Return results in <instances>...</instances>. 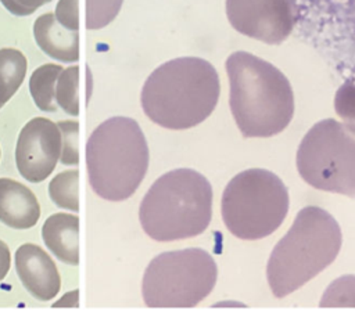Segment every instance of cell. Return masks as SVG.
Segmentation results:
<instances>
[{
	"mask_svg": "<svg viewBox=\"0 0 355 317\" xmlns=\"http://www.w3.org/2000/svg\"><path fill=\"white\" fill-rule=\"evenodd\" d=\"M1 4L14 15L25 17L35 12L39 7L51 0H0Z\"/></svg>",
	"mask_w": 355,
	"mask_h": 317,
	"instance_id": "24",
	"label": "cell"
},
{
	"mask_svg": "<svg viewBox=\"0 0 355 317\" xmlns=\"http://www.w3.org/2000/svg\"><path fill=\"white\" fill-rule=\"evenodd\" d=\"M78 0H58L55 6L54 17L57 22L68 29L78 30L79 29V12H78Z\"/></svg>",
	"mask_w": 355,
	"mask_h": 317,
	"instance_id": "23",
	"label": "cell"
},
{
	"mask_svg": "<svg viewBox=\"0 0 355 317\" xmlns=\"http://www.w3.org/2000/svg\"><path fill=\"white\" fill-rule=\"evenodd\" d=\"M62 137L55 122L36 116L21 129L15 145V163L19 174L31 181L46 180L57 166Z\"/></svg>",
	"mask_w": 355,
	"mask_h": 317,
	"instance_id": "10",
	"label": "cell"
},
{
	"mask_svg": "<svg viewBox=\"0 0 355 317\" xmlns=\"http://www.w3.org/2000/svg\"><path fill=\"white\" fill-rule=\"evenodd\" d=\"M79 306V291L73 289L64 293L57 302L53 303V307H78Z\"/></svg>",
	"mask_w": 355,
	"mask_h": 317,
	"instance_id": "26",
	"label": "cell"
},
{
	"mask_svg": "<svg viewBox=\"0 0 355 317\" xmlns=\"http://www.w3.org/2000/svg\"><path fill=\"white\" fill-rule=\"evenodd\" d=\"M46 246L64 263L79 264V217L71 213H54L42 227Z\"/></svg>",
	"mask_w": 355,
	"mask_h": 317,
	"instance_id": "14",
	"label": "cell"
},
{
	"mask_svg": "<svg viewBox=\"0 0 355 317\" xmlns=\"http://www.w3.org/2000/svg\"><path fill=\"white\" fill-rule=\"evenodd\" d=\"M123 0H86L85 26L90 30L101 29L118 15Z\"/></svg>",
	"mask_w": 355,
	"mask_h": 317,
	"instance_id": "19",
	"label": "cell"
},
{
	"mask_svg": "<svg viewBox=\"0 0 355 317\" xmlns=\"http://www.w3.org/2000/svg\"><path fill=\"white\" fill-rule=\"evenodd\" d=\"M334 108L337 115L343 119L344 125H347L355 133V83L354 82H345L336 91Z\"/></svg>",
	"mask_w": 355,
	"mask_h": 317,
	"instance_id": "22",
	"label": "cell"
},
{
	"mask_svg": "<svg viewBox=\"0 0 355 317\" xmlns=\"http://www.w3.org/2000/svg\"><path fill=\"white\" fill-rule=\"evenodd\" d=\"M226 15L239 33L279 44L295 25V4L293 0H226Z\"/></svg>",
	"mask_w": 355,
	"mask_h": 317,
	"instance_id": "9",
	"label": "cell"
},
{
	"mask_svg": "<svg viewBox=\"0 0 355 317\" xmlns=\"http://www.w3.org/2000/svg\"><path fill=\"white\" fill-rule=\"evenodd\" d=\"M297 169L313 188L355 198V133L336 119L318 122L298 147Z\"/></svg>",
	"mask_w": 355,
	"mask_h": 317,
	"instance_id": "8",
	"label": "cell"
},
{
	"mask_svg": "<svg viewBox=\"0 0 355 317\" xmlns=\"http://www.w3.org/2000/svg\"><path fill=\"white\" fill-rule=\"evenodd\" d=\"M288 212V192L283 181L265 169L236 174L222 195V219L240 239H261L276 231Z\"/></svg>",
	"mask_w": 355,
	"mask_h": 317,
	"instance_id": "6",
	"label": "cell"
},
{
	"mask_svg": "<svg viewBox=\"0 0 355 317\" xmlns=\"http://www.w3.org/2000/svg\"><path fill=\"white\" fill-rule=\"evenodd\" d=\"M79 172L76 169L64 170L51 179L49 184V195L51 201L61 209L79 210Z\"/></svg>",
	"mask_w": 355,
	"mask_h": 317,
	"instance_id": "17",
	"label": "cell"
},
{
	"mask_svg": "<svg viewBox=\"0 0 355 317\" xmlns=\"http://www.w3.org/2000/svg\"><path fill=\"white\" fill-rule=\"evenodd\" d=\"M15 270L26 291L47 302L58 293L61 278L53 259L36 244H22L15 252Z\"/></svg>",
	"mask_w": 355,
	"mask_h": 317,
	"instance_id": "11",
	"label": "cell"
},
{
	"mask_svg": "<svg viewBox=\"0 0 355 317\" xmlns=\"http://www.w3.org/2000/svg\"><path fill=\"white\" fill-rule=\"evenodd\" d=\"M0 108H1V105H0Z\"/></svg>",
	"mask_w": 355,
	"mask_h": 317,
	"instance_id": "28",
	"label": "cell"
},
{
	"mask_svg": "<svg viewBox=\"0 0 355 317\" xmlns=\"http://www.w3.org/2000/svg\"><path fill=\"white\" fill-rule=\"evenodd\" d=\"M216 277V263L204 249L165 252L144 271L143 299L148 307H193L209 295Z\"/></svg>",
	"mask_w": 355,
	"mask_h": 317,
	"instance_id": "7",
	"label": "cell"
},
{
	"mask_svg": "<svg viewBox=\"0 0 355 317\" xmlns=\"http://www.w3.org/2000/svg\"><path fill=\"white\" fill-rule=\"evenodd\" d=\"M57 126L62 137L60 161L62 165L76 166L79 163V123L75 120H60Z\"/></svg>",
	"mask_w": 355,
	"mask_h": 317,
	"instance_id": "21",
	"label": "cell"
},
{
	"mask_svg": "<svg viewBox=\"0 0 355 317\" xmlns=\"http://www.w3.org/2000/svg\"><path fill=\"white\" fill-rule=\"evenodd\" d=\"M40 217V205L31 188L22 183L0 179V221L17 230L33 227Z\"/></svg>",
	"mask_w": 355,
	"mask_h": 317,
	"instance_id": "12",
	"label": "cell"
},
{
	"mask_svg": "<svg viewBox=\"0 0 355 317\" xmlns=\"http://www.w3.org/2000/svg\"><path fill=\"white\" fill-rule=\"evenodd\" d=\"M28 62L17 48H0V105L3 107L17 93L26 75Z\"/></svg>",
	"mask_w": 355,
	"mask_h": 317,
	"instance_id": "15",
	"label": "cell"
},
{
	"mask_svg": "<svg viewBox=\"0 0 355 317\" xmlns=\"http://www.w3.org/2000/svg\"><path fill=\"white\" fill-rule=\"evenodd\" d=\"M148 147L139 123L112 116L98 125L86 143V166L93 191L118 202L135 194L148 167Z\"/></svg>",
	"mask_w": 355,
	"mask_h": 317,
	"instance_id": "5",
	"label": "cell"
},
{
	"mask_svg": "<svg viewBox=\"0 0 355 317\" xmlns=\"http://www.w3.org/2000/svg\"><path fill=\"white\" fill-rule=\"evenodd\" d=\"M230 109L244 137H270L283 132L294 115L288 79L270 62L247 51L226 60Z\"/></svg>",
	"mask_w": 355,
	"mask_h": 317,
	"instance_id": "2",
	"label": "cell"
},
{
	"mask_svg": "<svg viewBox=\"0 0 355 317\" xmlns=\"http://www.w3.org/2000/svg\"><path fill=\"white\" fill-rule=\"evenodd\" d=\"M11 266V253L4 241L0 239V281L4 280Z\"/></svg>",
	"mask_w": 355,
	"mask_h": 317,
	"instance_id": "25",
	"label": "cell"
},
{
	"mask_svg": "<svg viewBox=\"0 0 355 317\" xmlns=\"http://www.w3.org/2000/svg\"><path fill=\"white\" fill-rule=\"evenodd\" d=\"M0 156H1V150H0Z\"/></svg>",
	"mask_w": 355,
	"mask_h": 317,
	"instance_id": "27",
	"label": "cell"
},
{
	"mask_svg": "<svg viewBox=\"0 0 355 317\" xmlns=\"http://www.w3.org/2000/svg\"><path fill=\"white\" fill-rule=\"evenodd\" d=\"M322 307H355V275L334 280L320 299Z\"/></svg>",
	"mask_w": 355,
	"mask_h": 317,
	"instance_id": "20",
	"label": "cell"
},
{
	"mask_svg": "<svg viewBox=\"0 0 355 317\" xmlns=\"http://www.w3.org/2000/svg\"><path fill=\"white\" fill-rule=\"evenodd\" d=\"M212 217V187L193 169H175L154 181L144 195L139 219L144 233L161 242L196 237Z\"/></svg>",
	"mask_w": 355,
	"mask_h": 317,
	"instance_id": "4",
	"label": "cell"
},
{
	"mask_svg": "<svg viewBox=\"0 0 355 317\" xmlns=\"http://www.w3.org/2000/svg\"><path fill=\"white\" fill-rule=\"evenodd\" d=\"M33 37L39 48L49 57L75 62L79 60V33L62 28L53 12L42 14L33 24Z\"/></svg>",
	"mask_w": 355,
	"mask_h": 317,
	"instance_id": "13",
	"label": "cell"
},
{
	"mask_svg": "<svg viewBox=\"0 0 355 317\" xmlns=\"http://www.w3.org/2000/svg\"><path fill=\"white\" fill-rule=\"evenodd\" d=\"M62 69L64 68L57 64H43L32 72L29 78V91L40 111H57L55 83Z\"/></svg>",
	"mask_w": 355,
	"mask_h": 317,
	"instance_id": "16",
	"label": "cell"
},
{
	"mask_svg": "<svg viewBox=\"0 0 355 317\" xmlns=\"http://www.w3.org/2000/svg\"><path fill=\"white\" fill-rule=\"evenodd\" d=\"M79 68L68 66L62 69L55 83V101L57 105L62 108L67 114L72 116L79 115Z\"/></svg>",
	"mask_w": 355,
	"mask_h": 317,
	"instance_id": "18",
	"label": "cell"
},
{
	"mask_svg": "<svg viewBox=\"0 0 355 317\" xmlns=\"http://www.w3.org/2000/svg\"><path fill=\"white\" fill-rule=\"evenodd\" d=\"M341 230L336 219L319 206L302 208L268 260L266 277L276 298L294 292L337 257Z\"/></svg>",
	"mask_w": 355,
	"mask_h": 317,
	"instance_id": "3",
	"label": "cell"
},
{
	"mask_svg": "<svg viewBox=\"0 0 355 317\" xmlns=\"http://www.w3.org/2000/svg\"><path fill=\"white\" fill-rule=\"evenodd\" d=\"M220 93L215 68L198 57L171 60L154 69L141 89L147 118L172 130L190 129L205 120Z\"/></svg>",
	"mask_w": 355,
	"mask_h": 317,
	"instance_id": "1",
	"label": "cell"
}]
</instances>
